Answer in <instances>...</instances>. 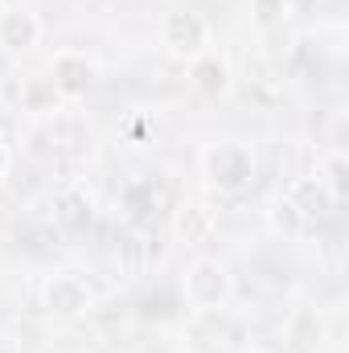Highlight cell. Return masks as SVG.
I'll list each match as a JSON object with an SVG mask.
<instances>
[{"mask_svg": "<svg viewBox=\"0 0 349 353\" xmlns=\"http://www.w3.org/2000/svg\"><path fill=\"white\" fill-rule=\"evenodd\" d=\"M157 230H152V222H128L123 226V234H119V243H115V255H119V263L128 267V271H144V267H152L157 259Z\"/></svg>", "mask_w": 349, "mask_h": 353, "instance_id": "cell-1", "label": "cell"}, {"mask_svg": "<svg viewBox=\"0 0 349 353\" xmlns=\"http://www.w3.org/2000/svg\"><path fill=\"white\" fill-rule=\"evenodd\" d=\"M210 176H214V185H222V189H243V185L255 176V161H251L247 148H239V144H218V148L210 152Z\"/></svg>", "mask_w": 349, "mask_h": 353, "instance_id": "cell-2", "label": "cell"}, {"mask_svg": "<svg viewBox=\"0 0 349 353\" xmlns=\"http://www.w3.org/2000/svg\"><path fill=\"white\" fill-rule=\"evenodd\" d=\"M46 304H50V312H62V316H74V312H83L90 304V292L83 279H74V275H62V279H54L50 283V292H46Z\"/></svg>", "mask_w": 349, "mask_h": 353, "instance_id": "cell-3", "label": "cell"}, {"mask_svg": "<svg viewBox=\"0 0 349 353\" xmlns=\"http://www.w3.org/2000/svg\"><path fill=\"white\" fill-rule=\"evenodd\" d=\"M201 41H206V25H201L193 12H169V21H165V46H169V50L193 54Z\"/></svg>", "mask_w": 349, "mask_h": 353, "instance_id": "cell-4", "label": "cell"}, {"mask_svg": "<svg viewBox=\"0 0 349 353\" xmlns=\"http://www.w3.org/2000/svg\"><path fill=\"white\" fill-rule=\"evenodd\" d=\"M288 205H292V214L300 222H312V218L329 214V193H325L321 181H296L292 193H288Z\"/></svg>", "mask_w": 349, "mask_h": 353, "instance_id": "cell-5", "label": "cell"}, {"mask_svg": "<svg viewBox=\"0 0 349 353\" xmlns=\"http://www.w3.org/2000/svg\"><path fill=\"white\" fill-rule=\"evenodd\" d=\"M189 296H193V304L214 308V304L226 296L222 267H214V263H197V267H193V275H189Z\"/></svg>", "mask_w": 349, "mask_h": 353, "instance_id": "cell-6", "label": "cell"}, {"mask_svg": "<svg viewBox=\"0 0 349 353\" xmlns=\"http://www.w3.org/2000/svg\"><path fill=\"white\" fill-rule=\"evenodd\" d=\"M54 222H58V230H62V234H70V239L87 234V226H90V201L83 197V193H66V197H58Z\"/></svg>", "mask_w": 349, "mask_h": 353, "instance_id": "cell-7", "label": "cell"}, {"mask_svg": "<svg viewBox=\"0 0 349 353\" xmlns=\"http://www.w3.org/2000/svg\"><path fill=\"white\" fill-rule=\"evenodd\" d=\"M181 239L185 243H206L210 239V230H214V218H210V210H201V205H189L185 214H181Z\"/></svg>", "mask_w": 349, "mask_h": 353, "instance_id": "cell-8", "label": "cell"}, {"mask_svg": "<svg viewBox=\"0 0 349 353\" xmlns=\"http://www.w3.org/2000/svg\"><path fill=\"white\" fill-rule=\"evenodd\" d=\"M33 37H37V21H33L29 12H12V17L4 21V46L25 50V46H33Z\"/></svg>", "mask_w": 349, "mask_h": 353, "instance_id": "cell-9", "label": "cell"}, {"mask_svg": "<svg viewBox=\"0 0 349 353\" xmlns=\"http://www.w3.org/2000/svg\"><path fill=\"white\" fill-rule=\"evenodd\" d=\"M58 74H70L62 79V90H83L90 83V66L83 58H58Z\"/></svg>", "mask_w": 349, "mask_h": 353, "instance_id": "cell-10", "label": "cell"}, {"mask_svg": "<svg viewBox=\"0 0 349 353\" xmlns=\"http://www.w3.org/2000/svg\"><path fill=\"white\" fill-rule=\"evenodd\" d=\"M197 87L201 90H222L226 87V70H222V62H201V66H197Z\"/></svg>", "mask_w": 349, "mask_h": 353, "instance_id": "cell-11", "label": "cell"}, {"mask_svg": "<svg viewBox=\"0 0 349 353\" xmlns=\"http://www.w3.org/2000/svg\"><path fill=\"white\" fill-rule=\"evenodd\" d=\"M271 8H275V0H259V25H271V21H275Z\"/></svg>", "mask_w": 349, "mask_h": 353, "instance_id": "cell-12", "label": "cell"}, {"mask_svg": "<svg viewBox=\"0 0 349 353\" xmlns=\"http://www.w3.org/2000/svg\"><path fill=\"white\" fill-rule=\"evenodd\" d=\"M0 353H17V350H12V345H8V341H0Z\"/></svg>", "mask_w": 349, "mask_h": 353, "instance_id": "cell-13", "label": "cell"}, {"mask_svg": "<svg viewBox=\"0 0 349 353\" xmlns=\"http://www.w3.org/2000/svg\"><path fill=\"white\" fill-rule=\"evenodd\" d=\"M0 173H4V148H0Z\"/></svg>", "mask_w": 349, "mask_h": 353, "instance_id": "cell-14", "label": "cell"}]
</instances>
